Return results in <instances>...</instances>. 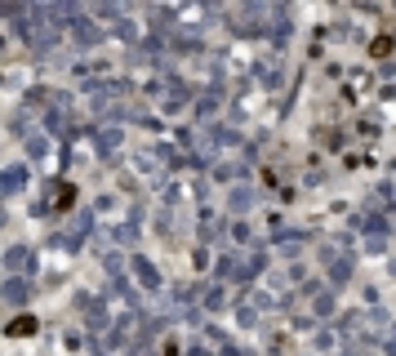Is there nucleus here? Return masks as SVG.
<instances>
[{"label":"nucleus","instance_id":"nucleus-1","mask_svg":"<svg viewBox=\"0 0 396 356\" xmlns=\"http://www.w3.org/2000/svg\"><path fill=\"white\" fill-rule=\"evenodd\" d=\"M9 334H32V320H27V316H22V320H14V325H9Z\"/></svg>","mask_w":396,"mask_h":356}]
</instances>
